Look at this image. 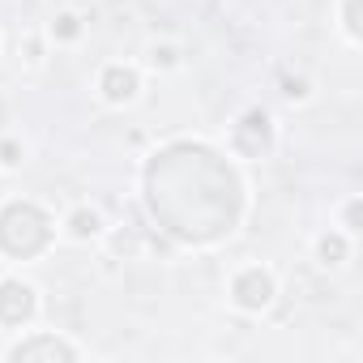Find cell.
I'll return each mask as SVG.
<instances>
[{"label":"cell","instance_id":"1","mask_svg":"<svg viewBox=\"0 0 363 363\" xmlns=\"http://www.w3.org/2000/svg\"><path fill=\"white\" fill-rule=\"evenodd\" d=\"M52 240V223L39 206L30 201H9L0 210V248L9 257H35Z\"/></svg>","mask_w":363,"mask_h":363},{"label":"cell","instance_id":"2","mask_svg":"<svg viewBox=\"0 0 363 363\" xmlns=\"http://www.w3.org/2000/svg\"><path fill=\"white\" fill-rule=\"evenodd\" d=\"M274 295H278V282H274V274L261 269V265H244V269L231 278V299H235V308H244V312H265V308L274 303Z\"/></svg>","mask_w":363,"mask_h":363},{"label":"cell","instance_id":"3","mask_svg":"<svg viewBox=\"0 0 363 363\" xmlns=\"http://www.w3.org/2000/svg\"><path fill=\"white\" fill-rule=\"evenodd\" d=\"M39 299H35V286L22 282V278H0V325L5 329H18L35 316Z\"/></svg>","mask_w":363,"mask_h":363},{"label":"cell","instance_id":"4","mask_svg":"<svg viewBox=\"0 0 363 363\" xmlns=\"http://www.w3.org/2000/svg\"><path fill=\"white\" fill-rule=\"evenodd\" d=\"M5 359H13V363H30V359H77V346L73 342H65V337H56V333H30V337H22V342H13L9 350H5Z\"/></svg>","mask_w":363,"mask_h":363},{"label":"cell","instance_id":"5","mask_svg":"<svg viewBox=\"0 0 363 363\" xmlns=\"http://www.w3.org/2000/svg\"><path fill=\"white\" fill-rule=\"evenodd\" d=\"M137 90H141V77H137V69L133 65H107L103 73H99V94L111 103V107H124V103H133L137 99Z\"/></svg>","mask_w":363,"mask_h":363},{"label":"cell","instance_id":"6","mask_svg":"<svg viewBox=\"0 0 363 363\" xmlns=\"http://www.w3.org/2000/svg\"><path fill=\"white\" fill-rule=\"evenodd\" d=\"M65 231H69V240L90 244V240H99V235H103V214H99L94 206H77V210H69Z\"/></svg>","mask_w":363,"mask_h":363},{"label":"cell","instance_id":"7","mask_svg":"<svg viewBox=\"0 0 363 363\" xmlns=\"http://www.w3.org/2000/svg\"><path fill=\"white\" fill-rule=\"evenodd\" d=\"M316 261L320 265H346L350 261V231H325L320 240H316Z\"/></svg>","mask_w":363,"mask_h":363},{"label":"cell","instance_id":"8","mask_svg":"<svg viewBox=\"0 0 363 363\" xmlns=\"http://www.w3.org/2000/svg\"><path fill=\"white\" fill-rule=\"evenodd\" d=\"M48 35H52L56 43H73V39H82V18H77L73 9H65V13H56V18H52Z\"/></svg>","mask_w":363,"mask_h":363},{"label":"cell","instance_id":"9","mask_svg":"<svg viewBox=\"0 0 363 363\" xmlns=\"http://www.w3.org/2000/svg\"><path fill=\"white\" fill-rule=\"evenodd\" d=\"M22 141L18 137H5V141H0V167H5V171H13V167H22Z\"/></svg>","mask_w":363,"mask_h":363},{"label":"cell","instance_id":"10","mask_svg":"<svg viewBox=\"0 0 363 363\" xmlns=\"http://www.w3.org/2000/svg\"><path fill=\"white\" fill-rule=\"evenodd\" d=\"M150 65H154V69H179V52H175L171 43L150 48Z\"/></svg>","mask_w":363,"mask_h":363},{"label":"cell","instance_id":"11","mask_svg":"<svg viewBox=\"0 0 363 363\" xmlns=\"http://www.w3.org/2000/svg\"><path fill=\"white\" fill-rule=\"evenodd\" d=\"M26 65H43V39L39 35L26 39Z\"/></svg>","mask_w":363,"mask_h":363},{"label":"cell","instance_id":"12","mask_svg":"<svg viewBox=\"0 0 363 363\" xmlns=\"http://www.w3.org/2000/svg\"><path fill=\"white\" fill-rule=\"evenodd\" d=\"M282 94H286L291 103H303V99H308V82H286V90H282Z\"/></svg>","mask_w":363,"mask_h":363},{"label":"cell","instance_id":"13","mask_svg":"<svg viewBox=\"0 0 363 363\" xmlns=\"http://www.w3.org/2000/svg\"><path fill=\"white\" fill-rule=\"evenodd\" d=\"M342 26H346V35L354 39V0H346V13H342Z\"/></svg>","mask_w":363,"mask_h":363}]
</instances>
